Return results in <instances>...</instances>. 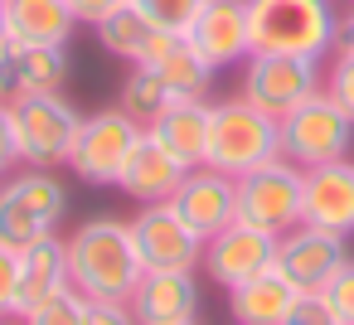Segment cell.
Returning a JSON list of instances; mask_svg holds the SVG:
<instances>
[{"label":"cell","mask_w":354,"mask_h":325,"mask_svg":"<svg viewBox=\"0 0 354 325\" xmlns=\"http://www.w3.org/2000/svg\"><path fill=\"white\" fill-rule=\"evenodd\" d=\"M68 78H73V54L64 44H20L25 93H64Z\"/></svg>","instance_id":"obj_25"},{"label":"cell","mask_w":354,"mask_h":325,"mask_svg":"<svg viewBox=\"0 0 354 325\" xmlns=\"http://www.w3.org/2000/svg\"><path fill=\"white\" fill-rule=\"evenodd\" d=\"M88 325H141L127 301H88Z\"/></svg>","instance_id":"obj_33"},{"label":"cell","mask_w":354,"mask_h":325,"mask_svg":"<svg viewBox=\"0 0 354 325\" xmlns=\"http://www.w3.org/2000/svg\"><path fill=\"white\" fill-rule=\"evenodd\" d=\"M10 39V30H6V10H0V44H6Z\"/></svg>","instance_id":"obj_37"},{"label":"cell","mask_w":354,"mask_h":325,"mask_svg":"<svg viewBox=\"0 0 354 325\" xmlns=\"http://www.w3.org/2000/svg\"><path fill=\"white\" fill-rule=\"evenodd\" d=\"M6 10V30H10V44H73V10L68 0H0Z\"/></svg>","instance_id":"obj_22"},{"label":"cell","mask_w":354,"mask_h":325,"mask_svg":"<svg viewBox=\"0 0 354 325\" xmlns=\"http://www.w3.org/2000/svg\"><path fill=\"white\" fill-rule=\"evenodd\" d=\"M325 93L339 102V112L354 122V54H330V64H325Z\"/></svg>","instance_id":"obj_28"},{"label":"cell","mask_w":354,"mask_h":325,"mask_svg":"<svg viewBox=\"0 0 354 325\" xmlns=\"http://www.w3.org/2000/svg\"><path fill=\"white\" fill-rule=\"evenodd\" d=\"M131 238L146 272H199L204 262V238L170 204H141L131 214Z\"/></svg>","instance_id":"obj_10"},{"label":"cell","mask_w":354,"mask_h":325,"mask_svg":"<svg viewBox=\"0 0 354 325\" xmlns=\"http://www.w3.org/2000/svg\"><path fill=\"white\" fill-rule=\"evenodd\" d=\"M170 209L209 243L214 233H223L238 219V180L214 170V165H194L180 180V189L170 194Z\"/></svg>","instance_id":"obj_13"},{"label":"cell","mask_w":354,"mask_h":325,"mask_svg":"<svg viewBox=\"0 0 354 325\" xmlns=\"http://www.w3.org/2000/svg\"><path fill=\"white\" fill-rule=\"evenodd\" d=\"M344 6H349V10H354V0H344Z\"/></svg>","instance_id":"obj_39"},{"label":"cell","mask_w":354,"mask_h":325,"mask_svg":"<svg viewBox=\"0 0 354 325\" xmlns=\"http://www.w3.org/2000/svg\"><path fill=\"white\" fill-rule=\"evenodd\" d=\"M185 175L189 170L151 131H141L136 146H131V156H127V165H122V175H117V189L127 199H136V204H170V194L180 189Z\"/></svg>","instance_id":"obj_17"},{"label":"cell","mask_w":354,"mask_h":325,"mask_svg":"<svg viewBox=\"0 0 354 325\" xmlns=\"http://www.w3.org/2000/svg\"><path fill=\"white\" fill-rule=\"evenodd\" d=\"M117 6H127V0H68L73 20H78V25H88V30H93L97 20H107V15H112Z\"/></svg>","instance_id":"obj_35"},{"label":"cell","mask_w":354,"mask_h":325,"mask_svg":"<svg viewBox=\"0 0 354 325\" xmlns=\"http://www.w3.org/2000/svg\"><path fill=\"white\" fill-rule=\"evenodd\" d=\"M301 194H306V170L277 156V160L238 175V219L281 238L286 228L301 223Z\"/></svg>","instance_id":"obj_8"},{"label":"cell","mask_w":354,"mask_h":325,"mask_svg":"<svg viewBox=\"0 0 354 325\" xmlns=\"http://www.w3.org/2000/svg\"><path fill=\"white\" fill-rule=\"evenodd\" d=\"M185 325H199V320H185Z\"/></svg>","instance_id":"obj_40"},{"label":"cell","mask_w":354,"mask_h":325,"mask_svg":"<svg viewBox=\"0 0 354 325\" xmlns=\"http://www.w3.org/2000/svg\"><path fill=\"white\" fill-rule=\"evenodd\" d=\"M277 156H281V141H277V122L267 112H257L238 93L209 102V156H204V165L238 180V175H248Z\"/></svg>","instance_id":"obj_4"},{"label":"cell","mask_w":354,"mask_h":325,"mask_svg":"<svg viewBox=\"0 0 354 325\" xmlns=\"http://www.w3.org/2000/svg\"><path fill=\"white\" fill-rule=\"evenodd\" d=\"M73 286V267H68V238L49 233L30 248H20V296H15V320H25L30 310H39L44 301H54L59 291Z\"/></svg>","instance_id":"obj_16"},{"label":"cell","mask_w":354,"mask_h":325,"mask_svg":"<svg viewBox=\"0 0 354 325\" xmlns=\"http://www.w3.org/2000/svg\"><path fill=\"white\" fill-rule=\"evenodd\" d=\"M68 238V267H73V286L88 301H131L136 281L146 277L141 257H136V238H131V219L117 214H93L83 223H73Z\"/></svg>","instance_id":"obj_1"},{"label":"cell","mask_w":354,"mask_h":325,"mask_svg":"<svg viewBox=\"0 0 354 325\" xmlns=\"http://www.w3.org/2000/svg\"><path fill=\"white\" fill-rule=\"evenodd\" d=\"M296 301H301V291L277 267H267L262 277H252V281L228 291V320L233 325H286Z\"/></svg>","instance_id":"obj_21"},{"label":"cell","mask_w":354,"mask_h":325,"mask_svg":"<svg viewBox=\"0 0 354 325\" xmlns=\"http://www.w3.org/2000/svg\"><path fill=\"white\" fill-rule=\"evenodd\" d=\"M344 243H349V238H339V233L296 223V228H286V233L277 238V272H281L301 296L325 291V281L349 262V248H344Z\"/></svg>","instance_id":"obj_12"},{"label":"cell","mask_w":354,"mask_h":325,"mask_svg":"<svg viewBox=\"0 0 354 325\" xmlns=\"http://www.w3.org/2000/svg\"><path fill=\"white\" fill-rule=\"evenodd\" d=\"M68 219V185L59 170H35L15 165L0 180V243L6 248H30L49 233H59Z\"/></svg>","instance_id":"obj_3"},{"label":"cell","mask_w":354,"mask_h":325,"mask_svg":"<svg viewBox=\"0 0 354 325\" xmlns=\"http://www.w3.org/2000/svg\"><path fill=\"white\" fill-rule=\"evenodd\" d=\"M20 165V146H15V117L10 102H0V175H10Z\"/></svg>","instance_id":"obj_34"},{"label":"cell","mask_w":354,"mask_h":325,"mask_svg":"<svg viewBox=\"0 0 354 325\" xmlns=\"http://www.w3.org/2000/svg\"><path fill=\"white\" fill-rule=\"evenodd\" d=\"M93 35H97V49H102L107 59L127 64V68H131V64H156V59L170 49V39H175V35L156 30V25L141 15L136 0H127V6H117L107 20H97Z\"/></svg>","instance_id":"obj_18"},{"label":"cell","mask_w":354,"mask_h":325,"mask_svg":"<svg viewBox=\"0 0 354 325\" xmlns=\"http://www.w3.org/2000/svg\"><path fill=\"white\" fill-rule=\"evenodd\" d=\"M339 54H354V10H344V20H339V44H335Z\"/></svg>","instance_id":"obj_36"},{"label":"cell","mask_w":354,"mask_h":325,"mask_svg":"<svg viewBox=\"0 0 354 325\" xmlns=\"http://www.w3.org/2000/svg\"><path fill=\"white\" fill-rule=\"evenodd\" d=\"M25 98V83H20V44H0V102H15Z\"/></svg>","instance_id":"obj_31"},{"label":"cell","mask_w":354,"mask_h":325,"mask_svg":"<svg viewBox=\"0 0 354 325\" xmlns=\"http://www.w3.org/2000/svg\"><path fill=\"white\" fill-rule=\"evenodd\" d=\"M141 6V15L156 25V30H165V35H175V39H185L189 35V25L199 20V10H204V0H136Z\"/></svg>","instance_id":"obj_26"},{"label":"cell","mask_w":354,"mask_h":325,"mask_svg":"<svg viewBox=\"0 0 354 325\" xmlns=\"http://www.w3.org/2000/svg\"><path fill=\"white\" fill-rule=\"evenodd\" d=\"M15 117V146H20V165L35 170H64L73 160V141L83 127V112L64 98V93H25L10 102Z\"/></svg>","instance_id":"obj_5"},{"label":"cell","mask_w":354,"mask_h":325,"mask_svg":"<svg viewBox=\"0 0 354 325\" xmlns=\"http://www.w3.org/2000/svg\"><path fill=\"white\" fill-rule=\"evenodd\" d=\"M141 131H146V127H136L122 107H97V112H88L83 127H78L68 170H73L83 185H117V175H122V165H127V156H131V146H136Z\"/></svg>","instance_id":"obj_9"},{"label":"cell","mask_w":354,"mask_h":325,"mask_svg":"<svg viewBox=\"0 0 354 325\" xmlns=\"http://www.w3.org/2000/svg\"><path fill=\"white\" fill-rule=\"evenodd\" d=\"M301 223L339 233V238H354V160H335V165L306 170Z\"/></svg>","instance_id":"obj_15"},{"label":"cell","mask_w":354,"mask_h":325,"mask_svg":"<svg viewBox=\"0 0 354 325\" xmlns=\"http://www.w3.org/2000/svg\"><path fill=\"white\" fill-rule=\"evenodd\" d=\"M214 68H233L252 54V25H248V0H204L199 20L185 35Z\"/></svg>","instance_id":"obj_14"},{"label":"cell","mask_w":354,"mask_h":325,"mask_svg":"<svg viewBox=\"0 0 354 325\" xmlns=\"http://www.w3.org/2000/svg\"><path fill=\"white\" fill-rule=\"evenodd\" d=\"M277 141H281V160L315 170V165H335L349 160L354 146V122L339 112V102L320 88L310 102H301L296 112H286L277 122Z\"/></svg>","instance_id":"obj_7"},{"label":"cell","mask_w":354,"mask_h":325,"mask_svg":"<svg viewBox=\"0 0 354 325\" xmlns=\"http://www.w3.org/2000/svg\"><path fill=\"white\" fill-rule=\"evenodd\" d=\"M286 325H339L335 320V310L325 306V296L320 291H310V296H301L296 301V310H291V320Z\"/></svg>","instance_id":"obj_32"},{"label":"cell","mask_w":354,"mask_h":325,"mask_svg":"<svg viewBox=\"0 0 354 325\" xmlns=\"http://www.w3.org/2000/svg\"><path fill=\"white\" fill-rule=\"evenodd\" d=\"M199 267H204L209 281L223 286V296H228L233 286H243V281L262 277L267 267H277V238L262 233V228H252V223H243V219H233L223 233H214V238L204 243V262H199Z\"/></svg>","instance_id":"obj_11"},{"label":"cell","mask_w":354,"mask_h":325,"mask_svg":"<svg viewBox=\"0 0 354 325\" xmlns=\"http://www.w3.org/2000/svg\"><path fill=\"white\" fill-rule=\"evenodd\" d=\"M127 306L141 325H185L199 320V281L194 272H146Z\"/></svg>","instance_id":"obj_19"},{"label":"cell","mask_w":354,"mask_h":325,"mask_svg":"<svg viewBox=\"0 0 354 325\" xmlns=\"http://www.w3.org/2000/svg\"><path fill=\"white\" fill-rule=\"evenodd\" d=\"M117 107L136 122V127H151L165 107H170V88L160 83V73L151 64H131L127 78L117 83Z\"/></svg>","instance_id":"obj_24"},{"label":"cell","mask_w":354,"mask_h":325,"mask_svg":"<svg viewBox=\"0 0 354 325\" xmlns=\"http://www.w3.org/2000/svg\"><path fill=\"white\" fill-rule=\"evenodd\" d=\"M0 325H25V320H15V315H10V320H0Z\"/></svg>","instance_id":"obj_38"},{"label":"cell","mask_w":354,"mask_h":325,"mask_svg":"<svg viewBox=\"0 0 354 325\" xmlns=\"http://www.w3.org/2000/svg\"><path fill=\"white\" fill-rule=\"evenodd\" d=\"M320 296H325V306L335 310V320H339V325H354V257H349V262L325 281V291H320Z\"/></svg>","instance_id":"obj_29"},{"label":"cell","mask_w":354,"mask_h":325,"mask_svg":"<svg viewBox=\"0 0 354 325\" xmlns=\"http://www.w3.org/2000/svg\"><path fill=\"white\" fill-rule=\"evenodd\" d=\"M320 88H325L320 59H301V54H248L238 73V98L267 112L272 122L310 102Z\"/></svg>","instance_id":"obj_6"},{"label":"cell","mask_w":354,"mask_h":325,"mask_svg":"<svg viewBox=\"0 0 354 325\" xmlns=\"http://www.w3.org/2000/svg\"><path fill=\"white\" fill-rule=\"evenodd\" d=\"M156 73H160V83L170 88V98H209V88H214V64L189 44V39H170V49L151 64Z\"/></svg>","instance_id":"obj_23"},{"label":"cell","mask_w":354,"mask_h":325,"mask_svg":"<svg viewBox=\"0 0 354 325\" xmlns=\"http://www.w3.org/2000/svg\"><path fill=\"white\" fill-rule=\"evenodd\" d=\"M185 170L204 165L209 156V98H170V107L146 127Z\"/></svg>","instance_id":"obj_20"},{"label":"cell","mask_w":354,"mask_h":325,"mask_svg":"<svg viewBox=\"0 0 354 325\" xmlns=\"http://www.w3.org/2000/svg\"><path fill=\"white\" fill-rule=\"evenodd\" d=\"M339 0H248L252 54L330 59L339 44Z\"/></svg>","instance_id":"obj_2"},{"label":"cell","mask_w":354,"mask_h":325,"mask_svg":"<svg viewBox=\"0 0 354 325\" xmlns=\"http://www.w3.org/2000/svg\"><path fill=\"white\" fill-rule=\"evenodd\" d=\"M15 296H20V252L0 243V320L15 315Z\"/></svg>","instance_id":"obj_30"},{"label":"cell","mask_w":354,"mask_h":325,"mask_svg":"<svg viewBox=\"0 0 354 325\" xmlns=\"http://www.w3.org/2000/svg\"><path fill=\"white\" fill-rule=\"evenodd\" d=\"M25 325H88V296L78 286H68L54 301H44L39 310H30Z\"/></svg>","instance_id":"obj_27"}]
</instances>
